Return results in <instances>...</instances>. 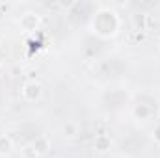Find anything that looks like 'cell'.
<instances>
[{
    "label": "cell",
    "instance_id": "obj_1",
    "mask_svg": "<svg viewBox=\"0 0 160 158\" xmlns=\"http://www.w3.org/2000/svg\"><path fill=\"white\" fill-rule=\"evenodd\" d=\"M22 95L28 99V101H36L41 97V86L38 82H28L22 89Z\"/></svg>",
    "mask_w": 160,
    "mask_h": 158
},
{
    "label": "cell",
    "instance_id": "obj_2",
    "mask_svg": "<svg viewBox=\"0 0 160 158\" xmlns=\"http://www.w3.org/2000/svg\"><path fill=\"white\" fill-rule=\"evenodd\" d=\"M95 149L99 151V153H104V151H108L110 149V145H112V140L108 138V136H104V134H101V136H97L95 138Z\"/></svg>",
    "mask_w": 160,
    "mask_h": 158
},
{
    "label": "cell",
    "instance_id": "obj_3",
    "mask_svg": "<svg viewBox=\"0 0 160 158\" xmlns=\"http://www.w3.org/2000/svg\"><path fill=\"white\" fill-rule=\"evenodd\" d=\"M21 26H22L24 30H36V26H38V15L26 13V15L21 19Z\"/></svg>",
    "mask_w": 160,
    "mask_h": 158
},
{
    "label": "cell",
    "instance_id": "obj_4",
    "mask_svg": "<svg viewBox=\"0 0 160 158\" xmlns=\"http://www.w3.org/2000/svg\"><path fill=\"white\" fill-rule=\"evenodd\" d=\"M32 147L36 149L38 155H43V153H47V149L50 147V143H48V140L45 136H39V138H36V141L32 143Z\"/></svg>",
    "mask_w": 160,
    "mask_h": 158
},
{
    "label": "cell",
    "instance_id": "obj_5",
    "mask_svg": "<svg viewBox=\"0 0 160 158\" xmlns=\"http://www.w3.org/2000/svg\"><path fill=\"white\" fill-rule=\"evenodd\" d=\"M134 116L140 119H145L151 116V108H147L145 104H140V106H136V110H134Z\"/></svg>",
    "mask_w": 160,
    "mask_h": 158
},
{
    "label": "cell",
    "instance_id": "obj_6",
    "mask_svg": "<svg viewBox=\"0 0 160 158\" xmlns=\"http://www.w3.org/2000/svg\"><path fill=\"white\" fill-rule=\"evenodd\" d=\"M145 21H147V15L145 13H140L134 17V24H136V30H145Z\"/></svg>",
    "mask_w": 160,
    "mask_h": 158
},
{
    "label": "cell",
    "instance_id": "obj_7",
    "mask_svg": "<svg viewBox=\"0 0 160 158\" xmlns=\"http://www.w3.org/2000/svg\"><path fill=\"white\" fill-rule=\"evenodd\" d=\"M11 149V141L6 136H0V153H8Z\"/></svg>",
    "mask_w": 160,
    "mask_h": 158
},
{
    "label": "cell",
    "instance_id": "obj_8",
    "mask_svg": "<svg viewBox=\"0 0 160 158\" xmlns=\"http://www.w3.org/2000/svg\"><path fill=\"white\" fill-rule=\"evenodd\" d=\"M24 156H26V158H38V153H36V149L30 145V147H26V149H24Z\"/></svg>",
    "mask_w": 160,
    "mask_h": 158
},
{
    "label": "cell",
    "instance_id": "obj_9",
    "mask_svg": "<svg viewBox=\"0 0 160 158\" xmlns=\"http://www.w3.org/2000/svg\"><path fill=\"white\" fill-rule=\"evenodd\" d=\"M155 140L160 143V126H157V128H155Z\"/></svg>",
    "mask_w": 160,
    "mask_h": 158
},
{
    "label": "cell",
    "instance_id": "obj_10",
    "mask_svg": "<svg viewBox=\"0 0 160 158\" xmlns=\"http://www.w3.org/2000/svg\"><path fill=\"white\" fill-rule=\"evenodd\" d=\"M158 117H160V116H158Z\"/></svg>",
    "mask_w": 160,
    "mask_h": 158
}]
</instances>
